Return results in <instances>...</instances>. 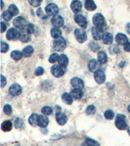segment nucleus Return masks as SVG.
<instances>
[{
    "label": "nucleus",
    "instance_id": "f257e3e1",
    "mask_svg": "<svg viewBox=\"0 0 130 146\" xmlns=\"http://www.w3.org/2000/svg\"><path fill=\"white\" fill-rule=\"evenodd\" d=\"M93 24L100 29L103 30L104 31L107 29V25H106L105 20L103 16L100 13H96L94 15L93 18Z\"/></svg>",
    "mask_w": 130,
    "mask_h": 146
},
{
    "label": "nucleus",
    "instance_id": "f03ea898",
    "mask_svg": "<svg viewBox=\"0 0 130 146\" xmlns=\"http://www.w3.org/2000/svg\"><path fill=\"white\" fill-rule=\"evenodd\" d=\"M115 125L120 130L124 131L127 129V124L126 122V117L124 114H118L115 119Z\"/></svg>",
    "mask_w": 130,
    "mask_h": 146
},
{
    "label": "nucleus",
    "instance_id": "7ed1b4c3",
    "mask_svg": "<svg viewBox=\"0 0 130 146\" xmlns=\"http://www.w3.org/2000/svg\"><path fill=\"white\" fill-rule=\"evenodd\" d=\"M67 46V42L62 36L59 38L55 40L53 42V49L55 51H63L66 49Z\"/></svg>",
    "mask_w": 130,
    "mask_h": 146
},
{
    "label": "nucleus",
    "instance_id": "20e7f679",
    "mask_svg": "<svg viewBox=\"0 0 130 146\" xmlns=\"http://www.w3.org/2000/svg\"><path fill=\"white\" fill-rule=\"evenodd\" d=\"M31 34L28 31L27 27H26L24 29H20L19 31V40L23 43H27L31 40Z\"/></svg>",
    "mask_w": 130,
    "mask_h": 146
},
{
    "label": "nucleus",
    "instance_id": "39448f33",
    "mask_svg": "<svg viewBox=\"0 0 130 146\" xmlns=\"http://www.w3.org/2000/svg\"><path fill=\"white\" fill-rule=\"evenodd\" d=\"M65 68L61 66L60 65H54L51 68V73L54 77H61L65 74Z\"/></svg>",
    "mask_w": 130,
    "mask_h": 146
},
{
    "label": "nucleus",
    "instance_id": "423d86ee",
    "mask_svg": "<svg viewBox=\"0 0 130 146\" xmlns=\"http://www.w3.org/2000/svg\"><path fill=\"white\" fill-rule=\"evenodd\" d=\"M74 35L77 41L79 43H83L87 39V36L86 32L83 29H77L75 30Z\"/></svg>",
    "mask_w": 130,
    "mask_h": 146
},
{
    "label": "nucleus",
    "instance_id": "0eeeda50",
    "mask_svg": "<svg viewBox=\"0 0 130 146\" xmlns=\"http://www.w3.org/2000/svg\"><path fill=\"white\" fill-rule=\"evenodd\" d=\"M13 24L18 29H24L27 27V20L23 16H18L13 20Z\"/></svg>",
    "mask_w": 130,
    "mask_h": 146
},
{
    "label": "nucleus",
    "instance_id": "6e6552de",
    "mask_svg": "<svg viewBox=\"0 0 130 146\" xmlns=\"http://www.w3.org/2000/svg\"><path fill=\"white\" fill-rule=\"evenodd\" d=\"M92 36L95 40H100L104 35V31L97 27H93L91 29Z\"/></svg>",
    "mask_w": 130,
    "mask_h": 146
},
{
    "label": "nucleus",
    "instance_id": "1a4fd4ad",
    "mask_svg": "<svg viewBox=\"0 0 130 146\" xmlns=\"http://www.w3.org/2000/svg\"><path fill=\"white\" fill-rule=\"evenodd\" d=\"M74 20L75 23L79 25L80 27L86 29L88 25V22L86 18L81 15H76L74 16Z\"/></svg>",
    "mask_w": 130,
    "mask_h": 146
},
{
    "label": "nucleus",
    "instance_id": "9d476101",
    "mask_svg": "<svg viewBox=\"0 0 130 146\" xmlns=\"http://www.w3.org/2000/svg\"><path fill=\"white\" fill-rule=\"evenodd\" d=\"M22 92V87L17 83L13 84L10 87H9V94L13 96H18L19 95H20Z\"/></svg>",
    "mask_w": 130,
    "mask_h": 146
},
{
    "label": "nucleus",
    "instance_id": "9b49d317",
    "mask_svg": "<svg viewBox=\"0 0 130 146\" xmlns=\"http://www.w3.org/2000/svg\"><path fill=\"white\" fill-rule=\"evenodd\" d=\"M46 13L48 16H56L59 12V8L55 3H49L46 7Z\"/></svg>",
    "mask_w": 130,
    "mask_h": 146
},
{
    "label": "nucleus",
    "instance_id": "f8f14e48",
    "mask_svg": "<svg viewBox=\"0 0 130 146\" xmlns=\"http://www.w3.org/2000/svg\"><path fill=\"white\" fill-rule=\"evenodd\" d=\"M6 37L8 40H16L19 39V32L15 28H11L7 32Z\"/></svg>",
    "mask_w": 130,
    "mask_h": 146
},
{
    "label": "nucleus",
    "instance_id": "ddd939ff",
    "mask_svg": "<svg viewBox=\"0 0 130 146\" xmlns=\"http://www.w3.org/2000/svg\"><path fill=\"white\" fill-rule=\"evenodd\" d=\"M94 77L98 84H103L105 81V75L101 70H98L94 72Z\"/></svg>",
    "mask_w": 130,
    "mask_h": 146
},
{
    "label": "nucleus",
    "instance_id": "4468645a",
    "mask_svg": "<svg viewBox=\"0 0 130 146\" xmlns=\"http://www.w3.org/2000/svg\"><path fill=\"white\" fill-rule=\"evenodd\" d=\"M51 22L52 25L56 28L62 27L64 24L63 18L59 15H56L55 16H53L51 19Z\"/></svg>",
    "mask_w": 130,
    "mask_h": 146
},
{
    "label": "nucleus",
    "instance_id": "2eb2a0df",
    "mask_svg": "<svg viewBox=\"0 0 130 146\" xmlns=\"http://www.w3.org/2000/svg\"><path fill=\"white\" fill-rule=\"evenodd\" d=\"M71 84L75 89H82L84 87V82L82 79L78 77H74L71 79Z\"/></svg>",
    "mask_w": 130,
    "mask_h": 146
},
{
    "label": "nucleus",
    "instance_id": "dca6fc26",
    "mask_svg": "<svg viewBox=\"0 0 130 146\" xmlns=\"http://www.w3.org/2000/svg\"><path fill=\"white\" fill-rule=\"evenodd\" d=\"M115 40L117 44L120 46H124L128 42V38H127L126 35L122 33H118L116 35Z\"/></svg>",
    "mask_w": 130,
    "mask_h": 146
},
{
    "label": "nucleus",
    "instance_id": "f3484780",
    "mask_svg": "<svg viewBox=\"0 0 130 146\" xmlns=\"http://www.w3.org/2000/svg\"><path fill=\"white\" fill-rule=\"evenodd\" d=\"M68 117L66 115L62 112H57L56 121L60 125H64L67 123Z\"/></svg>",
    "mask_w": 130,
    "mask_h": 146
},
{
    "label": "nucleus",
    "instance_id": "a211bd4d",
    "mask_svg": "<svg viewBox=\"0 0 130 146\" xmlns=\"http://www.w3.org/2000/svg\"><path fill=\"white\" fill-rule=\"evenodd\" d=\"M100 67V62L95 59H92L88 63V68L90 71L92 72H95L98 70Z\"/></svg>",
    "mask_w": 130,
    "mask_h": 146
},
{
    "label": "nucleus",
    "instance_id": "6ab92c4d",
    "mask_svg": "<svg viewBox=\"0 0 130 146\" xmlns=\"http://www.w3.org/2000/svg\"><path fill=\"white\" fill-rule=\"evenodd\" d=\"M71 9L74 13H78L82 9V3L81 1L75 0L71 3Z\"/></svg>",
    "mask_w": 130,
    "mask_h": 146
},
{
    "label": "nucleus",
    "instance_id": "aec40b11",
    "mask_svg": "<svg viewBox=\"0 0 130 146\" xmlns=\"http://www.w3.org/2000/svg\"><path fill=\"white\" fill-rule=\"evenodd\" d=\"M49 123V118L46 115H40L39 116V123L38 125L42 128H45Z\"/></svg>",
    "mask_w": 130,
    "mask_h": 146
},
{
    "label": "nucleus",
    "instance_id": "412c9836",
    "mask_svg": "<svg viewBox=\"0 0 130 146\" xmlns=\"http://www.w3.org/2000/svg\"><path fill=\"white\" fill-rule=\"evenodd\" d=\"M103 42L105 45H111L113 42V36L110 33H105L102 38Z\"/></svg>",
    "mask_w": 130,
    "mask_h": 146
},
{
    "label": "nucleus",
    "instance_id": "4be33fe9",
    "mask_svg": "<svg viewBox=\"0 0 130 146\" xmlns=\"http://www.w3.org/2000/svg\"><path fill=\"white\" fill-rule=\"evenodd\" d=\"M70 95L75 100H81L83 96V92L81 89H75L71 91Z\"/></svg>",
    "mask_w": 130,
    "mask_h": 146
},
{
    "label": "nucleus",
    "instance_id": "5701e85b",
    "mask_svg": "<svg viewBox=\"0 0 130 146\" xmlns=\"http://www.w3.org/2000/svg\"><path fill=\"white\" fill-rule=\"evenodd\" d=\"M34 53V49L31 46H26L25 48L23 49L22 50V53L23 56H25V57H30L33 55V54Z\"/></svg>",
    "mask_w": 130,
    "mask_h": 146
},
{
    "label": "nucleus",
    "instance_id": "b1692460",
    "mask_svg": "<svg viewBox=\"0 0 130 146\" xmlns=\"http://www.w3.org/2000/svg\"><path fill=\"white\" fill-rule=\"evenodd\" d=\"M98 61L101 64H105L107 62V55L105 51H99L98 53Z\"/></svg>",
    "mask_w": 130,
    "mask_h": 146
},
{
    "label": "nucleus",
    "instance_id": "393cba45",
    "mask_svg": "<svg viewBox=\"0 0 130 146\" xmlns=\"http://www.w3.org/2000/svg\"><path fill=\"white\" fill-rule=\"evenodd\" d=\"M59 64L63 68H66L68 64V58L65 54H61L59 57Z\"/></svg>",
    "mask_w": 130,
    "mask_h": 146
},
{
    "label": "nucleus",
    "instance_id": "a878e982",
    "mask_svg": "<svg viewBox=\"0 0 130 146\" xmlns=\"http://www.w3.org/2000/svg\"><path fill=\"white\" fill-rule=\"evenodd\" d=\"M39 115L37 114H32L29 117V123L31 125L35 127L38 125V123H39Z\"/></svg>",
    "mask_w": 130,
    "mask_h": 146
},
{
    "label": "nucleus",
    "instance_id": "bb28decb",
    "mask_svg": "<svg viewBox=\"0 0 130 146\" xmlns=\"http://www.w3.org/2000/svg\"><path fill=\"white\" fill-rule=\"evenodd\" d=\"M13 128V123L9 120H6L1 124V129L4 132H9L12 130Z\"/></svg>",
    "mask_w": 130,
    "mask_h": 146
},
{
    "label": "nucleus",
    "instance_id": "cd10ccee",
    "mask_svg": "<svg viewBox=\"0 0 130 146\" xmlns=\"http://www.w3.org/2000/svg\"><path fill=\"white\" fill-rule=\"evenodd\" d=\"M62 100L67 105H70L72 104L73 103V98L72 96L70 95V94L68 93H64L62 95Z\"/></svg>",
    "mask_w": 130,
    "mask_h": 146
},
{
    "label": "nucleus",
    "instance_id": "c85d7f7f",
    "mask_svg": "<svg viewBox=\"0 0 130 146\" xmlns=\"http://www.w3.org/2000/svg\"><path fill=\"white\" fill-rule=\"evenodd\" d=\"M51 36L55 39H58L61 37L62 35V31L59 28L53 27L51 29Z\"/></svg>",
    "mask_w": 130,
    "mask_h": 146
},
{
    "label": "nucleus",
    "instance_id": "c756f323",
    "mask_svg": "<svg viewBox=\"0 0 130 146\" xmlns=\"http://www.w3.org/2000/svg\"><path fill=\"white\" fill-rule=\"evenodd\" d=\"M85 7L87 11H93L96 9V5L92 0H87L85 3Z\"/></svg>",
    "mask_w": 130,
    "mask_h": 146
},
{
    "label": "nucleus",
    "instance_id": "7c9ffc66",
    "mask_svg": "<svg viewBox=\"0 0 130 146\" xmlns=\"http://www.w3.org/2000/svg\"><path fill=\"white\" fill-rule=\"evenodd\" d=\"M11 56L13 60H20L23 56V53L20 51H13L11 53Z\"/></svg>",
    "mask_w": 130,
    "mask_h": 146
},
{
    "label": "nucleus",
    "instance_id": "2f4dec72",
    "mask_svg": "<svg viewBox=\"0 0 130 146\" xmlns=\"http://www.w3.org/2000/svg\"><path fill=\"white\" fill-rule=\"evenodd\" d=\"M8 11L10 12V13L12 15H13V16L18 15L19 13V10H18V7L14 4H11L9 6Z\"/></svg>",
    "mask_w": 130,
    "mask_h": 146
},
{
    "label": "nucleus",
    "instance_id": "473e14b6",
    "mask_svg": "<svg viewBox=\"0 0 130 146\" xmlns=\"http://www.w3.org/2000/svg\"><path fill=\"white\" fill-rule=\"evenodd\" d=\"M89 47L94 52H96L100 49V46L96 42H91L89 44Z\"/></svg>",
    "mask_w": 130,
    "mask_h": 146
},
{
    "label": "nucleus",
    "instance_id": "72a5a7b5",
    "mask_svg": "<svg viewBox=\"0 0 130 146\" xmlns=\"http://www.w3.org/2000/svg\"><path fill=\"white\" fill-rule=\"evenodd\" d=\"M104 117L108 120H112L115 117V113L111 110H107L104 112Z\"/></svg>",
    "mask_w": 130,
    "mask_h": 146
},
{
    "label": "nucleus",
    "instance_id": "f704fd0d",
    "mask_svg": "<svg viewBox=\"0 0 130 146\" xmlns=\"http://www.w3.org/2000/svg\"><path fill=\"white\" fill-rule=\"evenodd\" d=\"M109 51L110 53L112 54V55H113V54H118L119 53H120V51L119 46L116 45V44H114V45L109 47Z\"/></svg>",
    "mask_w": 130,
    "mask_h": 146
},
{
    "label": "nucleus",
    "instance_id": "c9c22d12",
    "mask_svg": "<svg viewBox=\"0 0 130 146\" xmlns=\"http://www.w3.org/2000/svg\"><path fill=\"white\" fill-rule=\"evenodd\" d=\"M2 18H3V20H5V21H9L11 20V18H13V15H11L8 10L4 11L1 15Z\"/></svg>",
    "mask_w": 130,
    "mask_h": 146
},
{
    "label": "nucleus",
    "instance_id": "e433bc0d",
    "mask_svg": "<svg viewBox=\"0 0 130 146\" xmlns=\"http://www.w3.org/2000/svg\"><path fill=\"white\" fill-rule=\"evenodd\" d=\"M42 113L44 114V115H46V116H48V115H51L53 112V110L51 107H48V106H45L43 108H42Z\"/></svg>",
    "mask_w": 130,
    "mask_h": 146
},
{
    "label": "nucleus",
    "instance_id": "4c0bfd02",
    "mask_svg": "<svg viewBox=\"0 0 130 146\" xmlns=\"http://www.w3.org/2000/svg\"><path fill=\"white\" fill-rule=\"evenodd\" d=\"M85 143H86L87 144H88L90 146H100V144L99 143V142L91 138H87Z\"/></svg>",
    "mask_w": 130,
    "mask_h": 146
},
{
    "label": "nucleus",
    "instance_id": "58836bf2",
    "mask_svg": "<svg viewBox=\"0 0 130 146\" xmlns=\"http://www.w3.org/2000/svg\"><path fill=\"white\" fill-rule=\"evenodd\" d=\"M96 112V107L93 105H89L86 109V114L87 115L94 114Z\"/></svg>",
    "mask_w": 130,
    "mask_h": 146
},
{
    "label": "nucleus",
    "instance_id": "ea45409f",
    "mask_svg": "<svg viewBox=\"0 0 130 146\" xmlns=\"http://www.w3.org/2000/svg\"><path fill=\"white\" fill-rule=\"evenodd\" d=\"M3 112L7 116H10L13 112V109H12V107L9 104H7L4 106L3 107Z\"/></svg>",
    "mask_w": 130,
    "mask_h": 146
},
{
    "label": "nucleus",
    "instance_id": "a19ab883",
    "mask_svg": "<svg viewBox=\"0 0 130 146\" xmlns=\"http://www.w3.org/2000/svg\"><path fill=\"white\" fill-rule=\"evenodd\" d=\"M59 56L57 53H53L49 56V62L50 63H55L59 60Z\"/></svg>",
    "mask_w": 130,
    "mask_h": 146
},
{
    "label": "nucleus",
    "instance_id": "79ce46f5",
    "mask_svg": "<svg viewBox=\"0 0 130 146\" xmlns=\"http://www.w3.org/2000/svg\"><path fill=\"white\" fill-rule=\"evenodd\" d=\"M9 46L7 44L5 43V42H1V53H6L7 51L9 50Z\"/></svg>",
    "mask_w": 130,
    "mask_h": 146
},
{
    "label": "nucleus",
    "instance_id": "37998d69",
    "mask_svg": "<svg viewBox=\"0 0 130 146\" xmlns=\"http://www.w3.org/2000/svg\"><path fill=\"white\" fill-rule=\"evenodd\" d=\"M15 125L16 129L22 128V127L23 125V123L22 120L18 117V118L16 119L15 121Z\"/></svg>",
    "mask_w": 130,
    "mask_h": 146
},
{
    "label": "nucleus",
    "instance_id": "c03bdc74",
    "mask_svg": "<svg viewBox=\"0 0 130 146\" xmlns=\"http://www.w3.org/2000/svg\"><path fill=\"white\" fill-rule=\"evenodd\" d=\"M37 16H39L40 18L44 19H44L48 18V16L44 15V13H43V11H42L41 8L38 9V10L37 11Z\"/></svg>",
    "mask_w": 130,
    "mask_h": 146
},
{
    "label": "nucleus",
    "instance_id": "a18cd8bd",
    "mask_svg": "<svg viewBox=\"0 0 130 146\" xmlns=\"http://www.w3.org/2000/svg\"><path fill=\"white\" fill-rule=\"evenodd\" d=\"M29 3L31 5L37 7H39L41 5L42 1L41 0H33V1H29Z\"/></svg>",
    "mask_w": 130,
    "mask_h": 146
},
{
    "label": "nucleus",
    "instance_id": "49530a36",
    "mask_svg": "<svg viewBox=\"0 0 130 146\" xmlns=\"http://www.w3.org/2000/svg\"><path fill=\"white\" fill-rule=\"evenodd\" d=\"M44 72V68L40 66V67H38L37 68L36 70H35V75H37V76H40V75H43Z\"/></svg>",
    "mask_w": 130,
    "mask_h": 146
},
{
    "label": "nucleus",
    "instance_id": "de8ad7c7",
    "mask_svg": "<svg viewBox=\"0 0 130 146\" xmlns=\"http://www.w3.org/2000/svg\"><path fill=\"white\" fill-rule=\"evenodd\" d=\"M27 29L31 34H33L35 33V26L33 24H31V23L27 26Z\"/></svg>",
    "mask_w": 130,
    "mask_h": 146
},
{
    "label": "nucleus",
    "instance_id": "09e8293b",
    "mask_svg": "<svg viewBox=\"0 0 130 146\" xmlns=\"http://www.w3.org/2000/svg\"><path fill=\"white\" fill-rule=\"evenodd\" d=\"M1 88H3V87L7 84V79L3 75H1Z\"/></svg>",
    "mask_w": 130,
    "mask_h": 146
},
{
    "label": "nucleus",
    "instance_id": "8fccbe9b",
    "mask_svg": "<svg viewBox=\"0 0 130 146\" xmlns=\"http://www.w3.org/2000/svg\"><path fill=\"white\" fill-rule=\"evenodd\" d=\"M124 49L127 52H130V42H127L124 46Z\"/></svg>",
    "mask_w": 130,
    "mask_h": 146
},
{
    "label": "nucleus",
    "instance_id": "3c124183",
    "mask_svg": "<svg viewBox=\"0 0 130 146\" xmlns=\"http://www.w3.org/2000/svg\"><path fill=\"white\" fill-rule=\"evenodd\" d=\"M1 33H4L6 29H7V25L5 24V23L1 22Z\"/></svg>",
    "mask_w": 130,
    "mask_h": 146
},
{
    "label": "nucleus",
    "instance_id": "603ef678",
    "mask_svg": "<svg viewBox=\"0 0 130 146\" xmlns=\"http://www.w3.org/2000/svg\"><path fill=\"white\" fill-rule=\"evenodd\" d=\"M126 29V31L127 32V33L130 35V23H127V24Z\"/></svg>",
    "mask_w": 130,
    "mask_h": 146
},
{
    "label": "nucleus",
    "instance_id": "864d4df0",
    "mask_svg": "<svg viewBox=\"0 0 130 146\" xmlns=\"http://www.w3.org/2000/svg\"><path fill=\"white\" fill-rule=\"evenodd\" d=\"M127 133H128L129 135L130 136V127H129L128 129H127Z\"/></svg>",
    "mask_w": 130,
    "mask_h": 146
},
{
    "label": "nucleus",
    "instance_id": "5fc2aeb1",
    "mask_svg": "<svg viewBox=\"0 0 130 146\" xmlns=\"http://www.w3.org/2000/svg\"><path fill=\"white\" fill-rule=\"evenodd\" d=\"M83 146H90V145H89L88 144H87L86 143H83Z\"/></svg>",
    "mask_w": 130,
    "mask_h": 146
},
{
    "label": "nucleus",
    "instance_id": "6e6d98bb",
    "mask_svg": "<svg viewBox=\"0 0 130 146\" xmlns=\"http://www.w3.org/2000/svg\"><path fill=\"white\" fill-rule=\"evenodd\" d=\"M127 110H128L129 112H130V104H129V105L128 106V107H127Z\"/></svg>",
    "mask_w": 130,
    "mask_h": 146
},
{
    "label": "nucleus",
    "instance_id": "4d7b16f0",
    "mask_svg": "<svg viewBox=\"0 0 130 146\" xmlns=\"http://www.w3.org/2000/svg\"><path fill=\"white\" fill-rule=\"evenodd\" d=\"M3 2L1 1V9H3Z\"/></svg>",
    "mask_w": 130,
    "mask_h": 146
}]
</instances>
